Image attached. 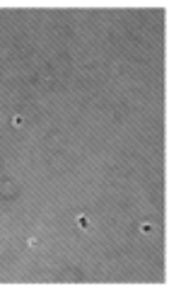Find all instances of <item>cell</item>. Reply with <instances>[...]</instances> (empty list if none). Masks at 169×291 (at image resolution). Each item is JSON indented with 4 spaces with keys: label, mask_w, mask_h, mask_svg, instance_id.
Masks as SVG:
<instances>
[{
    "label": "cell",
    "mask_w": 169,
    "mask_h": 291,
    "mask_svg": "<svg viewBox=\"0 0 169 291\" xmlns=\"http://www.w3.org/2000/svg\"><path fill=\"white\" fill-rule=\"evenodd\" d=\"M75 221H77V226L82 228V231H85V228H90V221H87V216H77Z\"/></svg>",
    "instance_id": "6da1fadb"
},
{
    "label": "cell",
    "mask_w": 169,
    "mask_h": 291,
    "mask_svg": "<svg viewBox=\"0 0 169 291\" xmlns=\"http://www.w3.org/2000/svg\"><path fill=\"white\" fill-rule=\"evenodd\" d=\"M22 124H24V121H22V117H15V119H12V126H17V129H19Z\"/></svg>",
    "instance_id": "7a4b0ae2"
},
{
    "label": "cell",
    "mask_w": 169,
    "mask_h": 291,
    "mask_svg": "<svg viewBox=\"0 0 169 291\" xmlns=\"http://www.w3.org/2000/svg\"><path fill=\"white\" fill-rule=\"evenodd\" d=\"M27 243H29V247H36V245H39V240H36V238H29Z\"/></svg>",
    "instance_id": "3957f363"
}]
</instances>
